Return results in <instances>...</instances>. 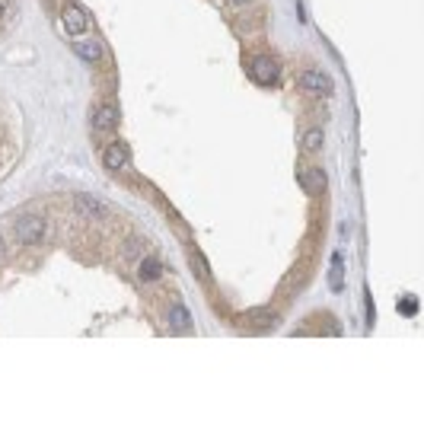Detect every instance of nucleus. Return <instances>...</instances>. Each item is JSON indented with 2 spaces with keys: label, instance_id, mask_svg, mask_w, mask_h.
Masks as SVG:
<instances>
[{
  "label": "nucleus",
  "instance_id": "obj_7",
  "mask_svg": "<svg viewBox=\"0 0 424 424\" xmlns=\"http://www.w3.org/2000/svg\"><path fill=\"white\" fill-rule=\"evenodd\" d=\"M297 182L303 188L306 195H319L325 188V173L323 166H306V169H297Z\"/></svg>",
  "mask_w": 424,
  "mask_h": 424
},
{
  "label": "nucleus",
  "instance_id": "obj_15",
  "mask_svg": "<svg viewBox=\"0 0 424 424\" xmlns=\"http://www.w3.org/2000/svg\"><path fill=\"white\" fill-rule=\"evenodd\" d=\"M323 144H325L323 128H310V131L303 134V150H306V153H316V150H323Z\"/></svg>",
  "mask_w": 424,
  "mask_h": 424
},
{
  "label": "nucleus",
  "instance_id": "obj_18",
  "mask_svg": "<svg viewBox=\"0 0 424 424\" xmlns=\"http://www.w3.org/2000/svg\"><path fill=\"white\" fill-rule=\"evenodd\" d=\"M0 19H10V0H0Z\"/></svg>",
  "mask_w": 424,
  "mask_h": 424
},
{
  "label": "nucleus",
  "instance_id": "obj_1",
  "mask_svg": "<svg viewBox=\"0 0 424 424\" xmlns=\"http://www.w3.org/2000/svg\"><path fill=\"white\" fill-rule=\"evenodd\" d=\"M13 233H16V242H23V246H42V240H45V221L38 214H23L13 223Z\"/></svg>",
  "mask_w": 424,
  "mask_h": 424
},
{
  "label": "nucleus",
  "instance_id": "obj_3",
  "mask_svg": "<svg viewBox=\"0 0 424 424\" xmlns=\"http://www.w3.org/2000/svg\"><path fill=\"white\" fill-rule=\"evenodd\" d=\"M102 166L109 173H125L131 166V150L125 140H109L105 150H102Z\"/></svg>",
  "mask_w": 424,
  "mask_h": 424
},
{
  "label": "nucleus",
  "instance_id": "obj_10",
  "mask_svg": "<svg viewBox=\"0 0 424 424\" xmlns=\"http://www.w3.org/2000/svg\"><path fill=\"white\" fill-rule=\"evenodd\" d=\"M163 271H166V268H163V262H160V258H153V255H144L138 262V277L144 281V284L160 281V277H163Z\"/></svg>",
  "mask_w": 424,
  "mask_h": 424
},
{
  "label": "nucleus",
  "instance_id": "obj_4",
  "mask_svg": "<svg viewBox=\"0 0 424 424\" xmlns=\"http://www.w3.org/2000/svg\"><path fill=\"white\" fill-rule=\"evenodd\" d=\"M61 26H64L67 36H84L86 26H90V16H86V10L80 7V3H67L64 10H61Z\"/></svg>",
  "mask_w": 424,
  "mask_h": 424
},
{
  "label": "nucleus",
  "instance_id": "obj_17",
  "mask_svg": "<svg viewBox=\"0 0 424 424\" xmlns=\"http://www.w3.org/2000/svg\"><path fill=\"white\" fill-rule=\"evenodd\" d=\"M399 313H402V316H408V319H412V316L418 313V300H415V297L408 294L406 300H402V303H399Z\"/></svg>",
  "mask_w": 424,
  "mask_h": 424
},
{
  "label": "nucleus",
  "instance_id": "obj_5",
  "mask_svg": "<svg viewBox=\"0 0 424 424\" xmlns=\"http://www.w3.org/2000/svg\"><path fill=\"white\" fill-rule=\"evenodd\" d=\"M74 208H77V214H80L84 221H99V217H109L112 214L109 204L99 201V198H92V195H77Z\"/></svg>",
  "mask_w": 424,
  "mask_h": 424
},
{
  "label": "nucleus",
  "instance_id": "obj_6",
  "mask_svg": "<svg viewBox=\"0 0 424 424\" xmlns=\"http://www.w3.org/2000/svg\"><path fill=\"white\" fill-rule=\"evenodd\" d=\"M300 90L313 92V96H329V92H332V77L323 74V71H316V67H310V71L300 74Z\"/></svg>",
  "mask_w": 424,
  "mask_h": 424
},
{
  "label": "nucleus",
  "instance_id": "obj_11",
  "mask_svg": "<svg viewBox=\"0 0 424 424\" xmlns=\"http://www.w3.org/2000/svg\"><path fill=\"white\" fill-rule=\"evenodd\" d=\"M166 323L173 332H188V329H192V313H188L182 303H173L166 313Z\"/></svg>",
  "mask_w": 424,
  "mask_h": 424
},
{
  "label": "nucleus",
  "instance_id": "obj_19",
  "mask_svg": "<svg viewBox=\"0 0 424 424\" xmlns=\"http://www.w3.org/2000/svg\"><path fill=\"white\" fill-rule=\"evenodd\" d=\"M3 258H7V249H3V242H0V262H3Z\"/></svg>",
  "mask_w": 424,
  "mask_h": 424
},
{
  "label": "nucleus",
  "instance_id": "obj_8",
  "mask_svg": "<svg viewBox=\"0 0 424 424\" xmlns=\"http://www.w3.org/2000/svg\"><path fill=\"white\" fill-rule=\"evenodd\" d=\"M74 51L77 58H84L86 64H99L102 61V42L96 36H77Z\"/></svg>",
  "mask_w": 424,
  "mask_h": 424
},
{
  "label": "nucleus",
  "instance_id": "obj_9",
  "mask_svg": "<svg viewBox=\"0 0 424 424\" xmlns=\"http://www.w3.org/2000/svg\"><path fill=\"white\" fill-rule=\"evenodd\" d=\"M119 128V109L115 105H99L92 112V134H109Z\"/></svg>",
  "mask_w": 424,
  "mask_h": 424
},
{
  "label": "nucleus",
  "instance_id": "obj_13",
  "mask_svg": "<svg viewBox=\"0 0 424 424\" xmlns=\"http://www.w3.org/2000/svg\"><path fill=\"white\" fill-rule=\"evenodd\" d=\"M188 265L195 268V275L201 277V281H211V265L204 262V255H201V252H198V249H195V246H192V249H188Z\"/></svg>",
  "mask_w": 424,
  "mask_h": 424
},
{
  "label": "nucleus",
  "instance_id": "obj_16",
  "mask_svg": "<svg viewBox=\"0 0 424 424\" xmlns=\"http://www.w3.org/2000/svg\"><path fill=\"white\" fill-rule=\"evenodd\" d=\"M144 246H147L144 240H128L125 242V258H138L140 252H144Z\"/></svg>",
  "mask_w": 424,
  "mask_h": 424
},
{
  "label": "nucleus",
  "instance_id": "obj_2",
  "mask_svg": "<svg viewBox=\"0 0 424 424\" xmlns=\"http://www.w3.org/2000/svg\"><path fill=\"white\" fill-rule=\"evenodd\" d=\"M249 80L258 86H275L277 84V77H281V64H277L275 58H268V55H255L249 61Z\"/></svg>",
  "mask_w": 424,
  "mask_h": 424
},
{
  "label": "nucleus",
  "instance_id": "obj_12",
  "mask_svg": "<svg viewBox=\"0 0 424 424\" xmlns=\"http://www.w3.org/2000/svg\"><path fill=\"white\" fill-rule=\"evenodd\" d=\"M246 319H249L252 329H275L277 313H275V310H252Z\"/></svg>",
  "mask_w": 424,
  "mask_h": 424
},
{
  "label": "nucleus",
  "instance_id": "obj_20",
  "mask_svg": "<svg viewBox=\"0 0 424 424\" xmlns=\"http://www.w3.org/2000/svg\"><path fill=\"white\" fill-rule=\"evenodd\" d=\"M230 3H240V7H242V3H252V0H230Z\"/></svg>",
  "mask_w": 424,
  "mask_h": 424
},
{
  "label": "nucleus",
  "instance_id": "obj_14",
  "mask_svg": "<svg viewBox=\"0 0 424 424\" xmlns=\"http://www.w3.org/2000/svg\"><path fill=\"white\" fill-rule=\"evenodd\" d=\"M329 287L332 290H341L345 287V265H341V252L332 255V271H329Z\"/></svg>",
  "mask_w": 424,
  "mask_h": 424
}]
</instances>
